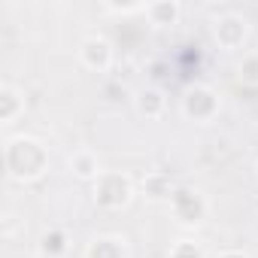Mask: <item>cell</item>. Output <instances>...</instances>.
<instances>
[{
	"mask_svg": "<svg viewBox=\"0 0 258 258\" xmlns=\"http://www.w3.org/2000/svg\"><path fill=\"white\" fill-rule=\"evenodd\" d=\"M146 13L152 16V25H173L179 19V4H149Z\"/></svg>",
	"mask_w": 258,
	"mask_h": 258,
	"instance_id": "9",
	"label": "cell"
},
{
	"mask_svg": "<svg viewBox=\"0 0 258 258\" xmlns=\"http://www.w3.org/2000/svg\"><path fill=\"white\" fill-rule=\"evenodd\" d=\"M94 198L106 210L124 207L127 198H131V182H127V176H121V173H100L97 185H94Z\"/></svg>",
	"mask_w": 258,
	"mask_h": 258,
	"instance_id": "2",
	"label": "cell"
},
{
	"mask_svg": "<svg viewBox=\"0 0 258 258\" xmlns=\"http://www.w3.org/2000/svg\"><path fill=\"white\" fill-rule=\"evenodd\" d=\"M82 61L91 70H106L109 61H112V46L103 37H91V40L82 43Z\"/></svg>",
	"mask_w": 258,
	"mask_h": 258,
	"instance_id": "6",
	"label": "cell"
},
{
	"mask_svg": "<svg viewBox=\"0 0 258 258\" xmlns=\"http://www.w3.org/2000/svg\"><path fill=\"white\" fill-rule=\"evenodd\" d=\"M4 161L13 179H34L46 170V149L31 137H19L7 146Z\"/></svg>",
	"mask_w": 258,
	"mask_h": 258,
	"instance_id": "1",
	"label": "cell"
},
{
	"mask_svg": "<svg viewBox=\"0 0 258 258\" xmlns=\"http://www.w3.org/2000/svg\"><path fill=\"white\" fill-rule=\"evenodd\" d=\"M143 188H146V195H149V198H173L170 179H167V176H161V173H155V176H146Z\"/></svg>",
	"mask_w": 258,
	"mask_h": 258,
	"instance_id": "12",
	"label": "cell"
},
{
	"mask_svg": "<svg viewBox=\"0 0 258 258\" xmlns=\"http://www.w3.org/2000/svg\"><path fill=\"white\" fill-rule=\"evenodd\" d=\"M173 258H201V249L195 246V243H188V240H182L176 249H173Z\"/></svg>",
	"mask_w": 258,
	"mask_h": 258,
	"instance_id": "15",
	"label": "cell"
},
{
	"mask_svg": "<svg viewBox=\"0 0 258 258\" xmlns=\"http://www.w3.org/2000/svg\"><path fill=\"white\" fill-rule=\"evenodd\" d=\"M170 204H173V213L182 219V222H201L204 219V198L198 195V191H191V188H176L173 191V198H170Z\"/></svg>",
	"mask_w": 258,
	"mask_h": 258,
	"instance_id": "5",
	"label": "cell"
},
{
	"mask_svg": "<svg viewBox=\"0 0 258 258\" xmlns=\"http://www.w3.org/2000/svg\"><path fill=\"white\" fill-rule=\"evenodd\" d=\"M88 258H124V243L115 237H97L88 246Z\"/></svg>",
	"mask_w": 258,
	"mask_h": 258,
	"instance_id": "7",
	"label": "cell"
},
{
	"mask_svg": "<svg viewBox=\"0 0 258 258\" xmlns=\"http://www.w3.org/2000/svg\"><path fill=\"white\" fill-rule=\"evenodd\" d=\"M70 167H73L76 176H82V179L97 176V158H94L91 152H76V155L70 158Z\"/></svg>",
	"mask_w": 258,
	"mask_h": 258,
	"instance_id": "10",
	"label": "cell"
},
{
	"mask_svg": "<svg viewBox=\"0 0 258 258\" xmlns=\"http://www.w3.org/2000/svg\"><path fill=\"white\" fill-rule=\"evenodd\" d=\"M240 76H243V82H258V55H249L240 64Z\"/></svg>",
	"mask_w": 258,
	"mask_h": 258,
	"instance_id": "14",
	"label": "cell"
},
{
	"mask_svg": "<svg viewBox=\"0 0 258 258\" xmlns=\"http://www.w3.org/2000/svg\"><path fill=\"white\" fill-rule=\"evenodd\" d=\"M140 112L143 115H149V118H155L158 112H161V106H164V97H161V91H155V88H149V91H143L140 94Z\"/></svg>",
	"mask_w": 258,
	"mask_h": 258,
	"instance_id": "11",
	"label": "cell"
},
{
	"mask_svg": "<svg viewBox=\"0 0 258 258\" xmlns=\"http://www.w3.org/2000/svg\"><path fill=\"white\" fill-rule=\"evenodd\" d=\"M216 106H219V100H216L213 88H207V85H195V88H188V94H185V100H182L185 115L195 118V121H207V118L216 112Z\"/></svg>",
	"mask_w": 258,
	"mask_h": 258,
	"instance_id": "4",
	"label": "cell"
},
{
	"mask_svg": "<svg viewBox=\"0 0 258 258\" xmlns=\"http://www.w3.org/2000/svg\"><path fill=\"white\" fill-rule=\"evenodd\" d=\"M213 34H216L222 49H240L246 43V37H249V22L243 16H237V13H228L213 25Z\"/></svg>",
	"mask_w": 258,
	"mask_h": 258,
	"instance_id": "3",
	"label": "cell"
},
{
	"mask_svg": "<svg viewBox=\"0 0 258 258\" xmlns=\"http://www.w3.org/2000/svg\"><path fill=\"white\" fill-rule=\"evenodd\" d=\"M219 258H246V255H243V252H237V249H228V252H222Z\"/></svg>",
	"mask_w": 258,
	"mask_h": 258,
	"instance_id": "16",
	"label": "cell"
},
{
	"mask_svg": "<svg viewBox=\"0 0 258 258\" xmlns=\"http://www.w3.org/2000/svg\"><path fill=\"white\" fill-rule=\"evenodd\" d=\"M19 109H25L22 94H19L16 88L4 85V88H0V118H4L7 124H13V118L19 115Z\"/></svg>",
	"mask_w": 258,
	"mask_h": 258,
	"instance_id": "8",
	"label": "cell"
},
{
	"mask_svg": "<svg viewBox=\"0 0 258 258\" xmlns=\"http://www.w3.org/2000/svg\"><path fill=\"white\" fill-rule=\"evenodd\" d=\"M64 249H67V243H64V234L61 231H52V234L43 237V252L46 255H61Z\"/></svg>",
	"mask_w": 258,
	"mask_h": 258,
	"instance_id": "13",
	"label": "cell"
}]
</instances>
